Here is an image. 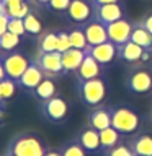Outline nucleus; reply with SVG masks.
I'll use <instances>...</instances> for the list:
<instances>
[{"label": "nucleus", "mask_w": 152, "mask_h": 156, "mask_svg": "<svg viewBox=\"0 0 152 156\" xmlns=\"http://www.w3.org/2000/svg\"><path fill=\"white\" fill-rule=\"evenodd\" d=\"M123 135L113 127H108V129L100 130V146H101V153L111 150L113 146H116L121 141Z\"/></svg>", "instance_id": "aec40b11"}, {"label": "nucleus", "mask_w": 152, "mask_h": 156, "mask_svg": "<svg viewBox=\"0 0 152 156\" xmlns=\"http://www.w3.org/2000/svg\"><path fill=\"white\" fill-rule=\"evenodd\" d=\"M142 119L141 114L132 109L129 106H115L111 107V127L116 129L120 133L132 135L141 129Z\"/></svg>", "instance_id": "f03ea898"}, {"label": "nucleus", "mask_w": 152, "mask_h": 156, "mask_svg": "<svg viewBox=\"0 0 152 156\" xmlns=\"http://www.w3.org/2000/svg\"><path fill=\"white\" fill-rule=\"evenodd\" d=\"M116 44H113L111 41H106V42H101L98 46H88L85 49V54L92 55L95 60L100 63L101 67H106L116 58Z\"/></svg>", "instance_id": "f8f14e48"}, {"label": "nucleus", "mask_w": 152, "mask_h": 156, "mask_svg": "<svg viewBox=\"0 0 152 156\" xmlns=\"http://www.w3.org/2000/svg\"><path fill=\"white\" fill-rule=\"evenodd\" d=\"M17 81L12 80V78H5V80L0 81V93H2V99L3 101H7L10 99V98H13L15 94V91H17Z\"/></svg>", "instance_id": "c85d7f7f"}, {"label": "nucleus", "mask_w": 152, "mask_h": 156, "mask_svg": "<svg viewBox=\"0 0 152 156\" xmlns=\"http://www.w3.org/2000/svg\"><path fill=\"white\" fill-rule=\"evenodd\" d=\"M93 20H97V21L103 23L106 26V24H110L113 21H118V20L121 18H126L124 16V7L116 2V3H106V5H93Z\"/></svg>", "instance_id": "6e6552de"}, {"label": "nucleus", "mask_w": 152, "mask_h": 156, "mask_svg": "<svg viewBox=\"0 0 152 156\" xmlns=\"http://www.w3.org/2000/svg\"><path fill=\"white\" fill-rule=\"evenodd\" d=\"M7 23H8V16L3 13H0V36L7 31Z\"/></svg>", "instance_id": "f704fd0d"}, {"label": "nucleus", "mask_w": 152, "mask_h": 156, "mask_svg": "<svg viewBox=\"0 0 152 156\" xmlns=\"http://www.w3.org/2000/svg\"><path fill=\"white\" fill-rule=\"evenodd\" d=\"M7 31L17 34V36H25V34H26V29H25L23 20L21 18H8Z\"/></svg>", "instance_id": "7c9ffc66"}, {"label": "nucleus", "mask_w": 152, "mask_h": 156, "mask_svg": "<svg viewBox=\"0 0 152 156\" xmlns=\"http://www.w3.org/2000/svg\"><path fill=\"white\" fill-rule=\"evenodd\" d=\"M85 58V51L82 49H75L70 47L69 51L62 52V67H64V73H70L75 72L80 67L82 60Z\"/></svg>", "instance_id": "6ab92c4d"}, {"label": "nucleus", "mask_w": 152, "mask_h": 156, "mask_svg": "<svg viewBox=\"0 0 152 156\" xmlns=\"http://www.w3.org/2000/svg\"><path fill=\"white\" fill-rule=\"evenodd\" d=\"M150 119H152V111H150Z\"/></svg>", "instance_id": "c03bdc74"}, {"label": "nucleus", "mask_w": 152, "mask_h": 156, "mask_svg": "<svg viewBox=\"0 0 152 156\" xmlns=\"http://www.w3.org/2000/svg\"><path fill=\"white\" fill-rule=\"evenodd\" d=\"M46 76L44 72L39 68V65L36 63V60H29V65L28 68L25 70V73L20 76V80L17 81V85L25 91H34L39 83L43 81V78Z\"/></svg>", "instance_id": "ddd939ff"}, {"label": "nucleus", "mask_w": 152, "mask_h": 156, "mask_svg": "<svg viewBox=\"0 0 152 156\" xmlns=\"http://www.w3.org/2000/svg\"><path fill=\"white\" fill-rule=\"evenodd\" d=\"M2 156H15V154H13V153H12V151H10V150H8V148H7V151H5V153H3Z\"/></svg>", "instance_id": "a19ab883"}, {"label": "nucleus", "mask_w": 152, "mask_h": 156, "mask_svg": "<svg viewBox=\"0 0 152 156\" xmlns=\"http://www.w3.org/2000/svg\"><path fill=\"white\" fill-rule=\"evenodd\" d=\"M72 0H49L46 3L48 10H52V12H59V13H66V10L69 8Z\"/></svg>", "instance_id": "2f4dec72"}, {"label": "nucleus", "mask_w": 152, "mask_h": 156, "mask_svg": "<svg viewBox=\"0 0 152 156\" xmlns=\"http://www.w3.org/2000/svg\"><path fill=\"white\" fill-rule=\"evenodd\" d=\"M0 101H3V99H2V93H0ZM3 102H5V101H3Z\"/></svg>", "instance_id": "37998d69"}, {"label": "nucleus", "mask_w": 152, "mask_h": 156, "mask_svg": "<svg viewBox=\"0 0 152 156\" xmlns=\"http://www.w3.org/2000/svg\"><path fill=\"white\" fill-rule=\"evenodd\" d=\"M61 154L62 156H87V151L83 150V146L75 140L72 141H67L66 145L61 148Z\"/></svg>", "instance_id": "cd10ccee"}, {"label": "nucleus", "mask_w": 152, "mask_h": 156, "mask_svg": "<svg viewBox=\"0 0 152 156\" xmlns=\"http://www.w3.org/2000/svg\"><path fill=\"white\" fill-rule=\"evenodd\" d=\"M2 58V63H3V68L7 72V76L12 78V80L18 81L20 76L25 73V70L28 68L29 65V60L23 54L20 52H15V51H10V52H5L0 55Z\"/></svg>", "instance_id": "39448f33"}, {"label": "nucleus", "mask_w": 152, "mask_h": 156, "mask_svg": "<svg viewBox=\"0 0 152 156\" xmlns=\"http://www.w3.org/2000/svg\"><path fill=\"white\" fill-rule=\"evenodd\" d=\"M124 86L134 94H146L152 91V73L146 68H137L126 76Z\"/></svg>", "instance_id": "423d86ee"}, {"label": "nucleus", "mask_w": 152, "mask_h": 156, "mask_svg": "<svg viewBox=\"0 0 152 156\" xmlns=\"http://www.w3.org/2000/svg\"><path fill=\"white\" fill-rule=\"evenodd\" d=\"M0 114H3V101H0Z\"/></svg>", "instance_id": "79ce46f5"}, {"label": "nucleus", "mask_w": 152, "mask_h": 156, "mask_svg": "<svg viewBox=\"0 0 152 156\" xmlns=\"http://www.w3.org/2000/svg\"><path fill=\"white\" fill-rule=\"evenodd\" d=\"M127 145L136 156H152V135L146 132L132 133L127 140Z\"/></svg>", "instance_id": "2eb2a0df"}, {"label": "nucleus", "mask_w": 152, "mask_h": 156, "mask_svg": "<svg viewBox=\"0 0 152 156\" xmlns=\"http://www.w3.org/2000/svg\"><path fill=\"white\" fill-rule=\"evenodd\" d=\"M64 15L67 16L69 21L83 24L93 16V8H92V3L87 2V0H72Z\"/></svg>", "instance_id": "9b49d317"}, {"label": "nucleus", "mask_w": 152, "mask_h": 156, "mask_svg": "<svg viewBox=\"0 0 152 156\" xmlns=\"http://www.w3.org/2000/svg\"><path fill=\"white\" fill-rule=\"evenodd\" d=\"M139 23H141V26L144 28L146 31H149V33L152 34V12H149V13H147V15H146V16L141 20Z\"/></svg>", "instance_id": "72a5a7b5"}, {"label": "nucleus", "mask_w": 152, "mask_h": 156, "mask_svg": "<svg viewBox=\"0 0 152 156\" xmlns=\"http://www.w3.org/2000/svg\"><path fill=\"white\" fill-rule=\"evenodd\" d=\"M41 115L51 124H64L69 117V102L64 96H52L39 104Z\"/></svg>", "instance_id": "20e7f679"}, {"label": "nucleus", "mask_w": 152, "mask_h": 156, "mask_svg": "<svg viewBox=\"0 0 152 156\" xmlns=\"http://www.w3.org/2000/svg\"><path fill=\"white\" fill-rule=\"evenodd\" d=\"M118 52H116V57L120 60H124V62H129V63H134V62H141V60H147L150 57V51H146L144 47H141L139 44L132 42L131 39L121 46H116Z\"/></svg>", "instance_id": "9d476101"}, {"label": "nucleus", "mask_w": 152, "mask_h": 156, "mask_svg": "<svg viewBox=\"0 0 152 156\" xmlns=\"http://www.w3.org/2000/svg\"><path fill=\"white\" fill-rule=\"evenodd\" d=\"M39 68L44 72L46 76H57V75H64V67H62V54L54 51V52H44V54H38V57L34 58Z\"/></svg>", "instance_id": "0eeeda50"}, {"label": "nucleus", "mask_w": 152, "mask_h": 156, "mask_svg": "<svg viewBox=\"0 0 152 156\" xmlns=\"http://www.w3.org/2000/svg\"><path fill=\"white\" fill-rule=\"evenodd\" d=\"M0 120H2V114H0Z\"/></svg>", "instance_id": "a18cd8bd"}, {"label": "nucleus", "mask_w": 152, "mask_h": 156, "mask_svg": "<svg viewBox=\"0 0 152 156\" xmlns=\"http://www.w3.org/2000/svg\"><path fill=\"white\" fill-rule=\"evenodd\" d=\"M25 2V0H2V3L5 5V7H8V5H15V3H21Z\"/></svg>", "instance_id": "4c0bfd02"}, {"label": "nucleus", "mask_w": 152, "mask_h": 156, "mask_svg": "<svg viewBox=\"0 0 152 156\" xmlns=\"http://www.w3.org/2000/svg\"><path fill=\"white\" fill-rule=\"evenodd\" d=\"M83 31H85V37H87L88 46H98V44L108 41L106 26L93 18H90L87 23H83Z\"/></svg>", "instance_id": "4468645a"}, {"label": "nucleus", "mask_w": 152, "mask_h": 156, "mask_svg": "<svg viewBox=\"0 0 152 156\" xmlns=\"http://www.w3.org/2000/svg\"><path fill=\"white\" fill-rule=\"evenodd\" d=\"M131 41L139 44L146 51H152V34L146 31L141 26V23H132V31H131Z\"/></svg>", "instance_id": "412c9836"}, {"label": "nucleus", "mask_w": 152, "mask_h": 156, "mask_svg": "<svg viewBox=\"0 0 152 156\" xmlns=\"http://www.w3.org/2000/svg\"><path fill=\"white\" fill-rule=\"evenodd\" d=\"M116 2H120V0H90L92 7H93V5H106V3H116Z\"/></svg>", "instance_id": "c9c22d12"}, {"label": "nucleus", "mask_w": 152, "mask_h": 156, "mask_svg": "<svg viewBox=\"0 0 152 156\" xmlns=\"http://www.w3.org/2000/svg\"><path fill=\"white\" fill-rule=\"evenodd\" d=\"M33 93L39 101H46L49 98L56 96V83H54V80L51 76H44L43 81L34 88Z\"/></svg>", "instance_id": "4be33fe9"}, {"label": "nucleus", "mask_w": 152, "mask_h": 156, "mask_svg": "<svg viewBox=\"0 0 152 156\" xmlns=\"http://www.w3.org/2000/svg\"><path fill=\"white\" fill-rule=\"evenodd\" d=\"M7 148L15 156H44L48 151L44 140L34 132H21L15 135Z\"/></svg>", "instance_id": "f257e3e1"}, {"label": "nucleus", "mask_w": 152, "mask_h": 156, "mask_svg": "<svg viewBox=\"0 0 152 156\" xmlns=\"http://www.w3.org/2000/svg\"><path fill=\"white\" fill-rule=\"evenodd\" d=\"M77 141L83 146V150L87 153H98L101 151L100 146V132L92 129V127H87L83 129L80 133L77 135Z\"/></svg>", "instance_id": "a211bd4d"}, {"label": "nucleus", "mask_w": 152, "mask_h": 156, "mask_svg": "<svg viewBox=\"0 0 152 156\" xmlns=\"http://www.w3.org/2000/svg\"><path fill=\"white\" fill-rule=\"evenodd\" d=\"M77 93L80 101L88 107L100 106L106 98V81L101 76L92 78V80L77 81Z\"/></svg>", "instance_id": "7ed1b4c3"}, {"label": "nucleus", "mask_w": 152, "mask_h": 156, "mask_svg": "<svg viewBox=\"0 0 152 156\" xmlns=\"http://www.w3.org/2000/svg\"><path fill=\"white\" fill-rule=\"evenodd\" d=\"M7 8V12H5V15H7L8 18H25L26 15L31 12L29 10V5H28V2L25 0V2H21V3H15V5H8V7H5Z\"/></svg>", "instance_id": "bb28decb"}, {"label": "nucleus", "mask_w": 152, "mask_h": 156, "mask_svg": "<svg viewBox=\"0 0 152 156\" xmlns=\"http://www.w3.org/2000/svg\"><path fill=\"white\" fill-rule=\"evenodd\" d=\"M20 37L21 36H17V34H13L10 31H5L0 36V51H5V52L15 51L20 44Z\"/></svg>", "instance_id": "393cba45"}, {"label": "nucleus", "mask_w": 152, "mask_h": 156, "mask_svg": "<svg viewBox=\"0 0 152 156\" xmlns=\"http://www.w3.org/2000/svg\"><path fill=\"white\" fill-rule=\"evenodd\" d=\"M7 78V72H5V68H3V63H2V58H0V81L5 80Z\"/></svg>", "instance_id": "e433bc0d"}, {"label": "nucleus", "mask_w": 152, "mask_h": 156, "mask_svg": "<svg viewBox=\"0 0 152 156\" xmlns=\"http://www.w3.org/2000/svg\"><path fill=\"white\" fill-rule=\"evenodd\" d=\"M72 46H70V39H69V33L66 31H61L57 33V52H66L69 51Z\"/></svg>", "instance_id": "473e14b6"}, {"label": "nucleus", "mask_w": 152, "mask_h": 156, "mask_svg": "<svg viewBox=\"0 0 152 156\" xmlns=\"http://www.w3.org/2000/svg\"><path fill=\"white\" fill-rule=\"evenodd\" d=\"M131 31H132V23L127 18H121L118 21H113L106 24V33H108V41H111L116 46L127 42L131 39Z\"/></svg>", "instance_id": "1a4fd4ad"}, {"label": "nucleus", "mask_w": 152, "mask_h": 156, "mask_svg": "<svg viewBox=\"0 0 152 156\" xmlns=\"http://www.w3.org/2000/svg\"><path fill=\"white\" fill-rule=\"evenodd\" d=\"M0 2H2V0H0Z\"/></svg>", "instance_id": "49530a36"}, {"label": "nucleus", "mask_w": 152, "mask_h": 156, "mask_svg": "<svg viewBox=\"0 0 152 156\" xmlns=\"http://www.w3.org/2000/svg\"><path fill=\"white\" fill-rule=\"evenodd\" d=\"M29 2H33V3H36V5H46L49 0H29Z\"/></svg>", "instance_id": "ea45409f"}, {"label": "nucleus", "mask_w": 152, "mask_h": 156, "mask_svg": "<svg viewBox=\"0 0 152 156\" xmlns=\"http://www.w3.org/2000/svg\"><path fill=\"white\" fill-rule=\"evenodd\" d=\"M88 125L98 132L111 127V107H106L101 104L97 107H92L90 114H88Z\"/></svg>", "instance_id": "dca6fc26"}, {"label": "nucleus", "mask_w": 152, "mask_h": 156, "mask_svg": "<svg viewBox=\"0 0 152 156\" xmlns=\"http://www.w3.org/2000/svg\"><path fill=\"white\" fill-rule=\"evenodd\" d=\"M101 68H103V67H101L92 55L85 54V58L82 60L80 67L75 70V78H77V81H83V80H92V78H97V76H100Z\"/></svg>", "instance_id": "f3484780"}, {"label": "nucleus", "mask_w": 152, "mask_h": 156, "mask_svg": "<svg viewBox=\"0 0 152 156\" xmlns=\"http://www.w3.org/2000/svg\"><path fill=\"white\" fill-rule=\"evenodd\" d=\"M44 156H62L61 154V151H54V150H48L46 151V154Z\"/></svg>", "instance_id": "58836bf2"}, {"label": "nucleus", "mask_w": 152, "mask_h": 156, "mask_svg": "<svg viewBox=\"0 0 152 156\" xmlns=\"http://www.w3.org/2000/svg\"><path fill=\"white\" fill-rule=\"evenodd\" d=\"M69 39H70V46L75 47V49L85 51V49L88 47L87 37H85V31H83V24L70 29V31H69Z\"/></svg>", "instance_id": "5701e85b"}, {"label": "nucleus", "mask_w": 152, "mask_h": 156, "mask_svg": "<svg viewBox=\"0 0 152 156\" xmlns=\"http://www.w3.org/2000/svg\"><path fill=\"white\" fill-rule=\"evenodd\" d=\"M23 23H25L26 33L31 34V36H38V34L41 33V29H43V24H41V21H39V18L33 12H29L26 16L23 18Z\"/></svg>", "instance_id": "a878e982"}, {"label": "nucleus", "mask_w": 152, "mask_h": 156, "mask_svg": "<svg viewBox=\"0 0 152 156\" xmlns=\"http://www.w3.org/2000/svg\"><path fill=\"white\" fill-rule=\"evenodd\" d=\"M38 54L44 52H54L57 51V33H46L43 36V39H39V46H38Z\"/></svg>", "instance_id": "b1692460"}, {"label": "nucleus", "mask_w": 152, "mask_h": 156, "mask_svg": "<svg viewBox=\"0 0 152 156\" xmlns=\"http://www.w3.org/2000/svg\"><path fill=\"white\" fill-rule=\"evenodd\" d=\"M105 156H136L132 153V150L129 148V145H127V141H120L116 146H113L111 150H108L103 153Z\"/></svg>", "instance_id": "c756f323"}]
</instances>
